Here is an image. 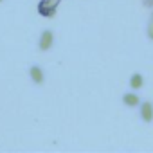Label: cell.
I'll use <instances>...</instances> for the list:
<instances>
[{
  "label": "cell",
  "mask_w": 153,
  "mask_h": 153,
  "mask_svg": "<svg viewBox=\"0 0 153 153\" xmlns=\"http://www.w3.org/2000/svg\"><path fill=\"white\" fill-rule=\"evenodd\" d=\"M133 85H135V87L140 85V78H133Z\"/></svg>",
  "instance_id": "6da1fadb"
}]
</instances>
